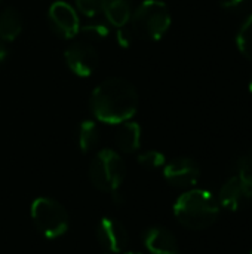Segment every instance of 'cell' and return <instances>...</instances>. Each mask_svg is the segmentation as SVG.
I'll use <instances>...</instances> for the list:
<instances>
[{
  "label": "cell",
  "instance_id": "cell-1",
  "mask_svg": "<svg viewBox=\"0 0 252 254\" xmlns=\"http://www.w3.org/2000/svg\"><path fill=\"white\" fill-rule=\"evenodd\" d=\"M92 115L110 125H120L134 118L138 109V92L135 86L120 77H111L100 83L91 95Z\"/></svg>",
  "mask_w": 252,
  "mask_h": 254
},
{
  "label": "cell",
  "instance_id": "cell-2",
  "mask_svg": "<svg viewBox=\"0 0 252 254\" xmlns=\"http://www.w3.org/2000/svg\"><path fill=\"white\" fill-rule=\"evenodd\" d=\"M177 220L187 229L202 231L215 223L220 208L214 196L202 189L184 192L174 204Z\"/></svg>",
  "mask_w": 252,
  "mask_h": 254
},
{
  "label": "cell",
  "instance_id": "cell-3",
  "mask_svg": "<svg viewBox=\"0 0 252 254\" xmlns=\"http://www.w3.org/2000/svg\"><path fill=\"white\" fill-rule=\"evenodd\" d=\"M131 30L135 37L160 40L171 27V13L160 0H144L131 16Z\"/></svg>",
  "mask_w": 252,
  "mask_h": 254
},
{
  "label": "cell",
  "instance_id": "cell-4",
  "mask_svg": "<svg viewBox=\"0 0 252 254\" xmlns=\"http://www.w3.org/2000/svg\"><path fill=\"white\" fill-rule=\"evenodd\" d=\"M126 167L122 156L111 150H100L89 165V180L101 192L116 195L125 180Z\"/></svg>",
  "mask_w": 252,
  "mask_h": 254
},
{
  "label": "cell",
  "instance_id": "cell-5",
  "mask_svg": "<svg viewBox=\"0 0 252 254\" xmlns=\"http://www.w3.org/2000/svg\"><path fill=\"white\" fill-rule=\"evenodd\" d=\"M36 229L48 240L62 237L70 226V217L62 204L50 198H37L30 208Z\"/></svg>",
  "mask_w": 252,
  "mask_h": 254
},
{
  "label": "cell",
  "instance_id": "cell-6",
  "mask_svg": "<svg viewBox=\"0 0 252 254\" xmlns=\"http://www.w3.org/2000/svg\"><path fill=\"white\" fill-rule=\"evenodd\" d=\"M64 57L68 68L80 77L91 76L98 65V52L91 43L83 40L73 42L71 45H68L64 52Z\"/></svg>",
  "mask_w": 252,
  "mask_h": 254
},
{
  "label": "cell",
  "instance_id": "cell-7",
  "mask_svg": "<svg viewBox=\"0 0 252 254\" xmlns=\"http://www.w3.org/2000/svg\"><path fill=\"white\" fill-rule=\"evenodd\" d=\"M220 202L232 211L241 208L242 204L252 202V176L239 173L229 179L220 190Z\"/></svg>",
  "mask_w": 252,
  "mask_h": 254
},
{
  "label": "cell",
  "instance_id": "cell-8",
  "mask_svg": "<svg viewBox=\"0 0 252 254\" xmlns=\"http://www.w3.org/2000/svg\"><path fill=\"white\" fill-rule=\"evenodd\" d=\"M49 22L50 27L59 36L71 39L80 33V19L71 4L67 1H55L49 7Z\"/></svg>",
  "mask_w": 252,
  "mask_h": 254
},
{
  "label": "cell",
  "instance_id": "cell-9",
  "mask_svg": "<svg viewBox=\"0 0 252 254\" xmlns=\"http://www.w3.org/2000/svg\"><path fill=\"white\" fill-rule=\"evenodd\" d=\"M201 176L199 165L190 159V158H177L165 165L163 168V177L165 180L180 189L192 188L198 183Z\"/></svg>",
  "mask_w": 252,
  "mask_h": 254
},
{
  "label": "cell",
  "instance_id": "cell-10",
  "mask_svg": "<svg viewBox=\"0 0 252 254\" xmlns=\"http://www.w3.org/2000/svg\"><path fill=\"white\" fill-rule=\"evenodd\" d=\"M97 240L110 253H122L129 243L126 228L116 219L102 217L97 225Z\"/></svg>",
  "mask_w": 252,
  "mask_h": 254
},
{
  "label": "cell",
  "instance_id": "cell-11",
  "mask_svg": "<svg viewBox=\"0 0 252 254\" xmlns=\"http://www.w3.org/2000/svg\"><path fill=\"white\" fill-rule=\"evenodd\" d=\"M143 240L150 254H183L178 249L177 238L165 228L154 226L147 229Z\"/></svg>",
  "mask_w": 252,
  "mask_h": 254
},
{
  "label": "cell",
  "instance_id": "cell-12",
  "mask_svg": "<svg viewBox=\"0 0 252 254\" xmlns=\"http://www.w3.org/2000/svg\"><path fill=\"white\" fill-rule=\"evenodd\" d=\"M116 146L123 153L137 152L141 146V128L137 122L126 121L120 124L114 135Z\"/></svg>",
  "mask_w": 252,
  "mask_h": 254
},
{
  "label": "cell",
  "instance_id": "cell-13",
  "mask_svg": "<svg viewBox=\"0 0 252 254\" xmlns=\"http://www.w3.org/2000/svg\"><path fill=\"white\" fill-rule=\"evenodd\" d=\"M107 21L120 28L129 24L132 16V1L131 0H107L104 10Z\"/></svg>",
  "mask_w": 252,
  "mask_h": 254
},
{
  "label": "cell",
  "instance_id": "cell-14",
  "mask_svg": "<svg viewBox=\"0 0 252 254\" xmlns=\"http://www.w3.org/2000/svg\"><path fill=\"white\" fill-rule=\"evenodd\" d=\"M22 31V16L13 9L7 7L0 13V39L3 42L15 40Z\"/></svg>",
  "mask_w": 252,
  "mask_h": 254
},
{
  "label": "cell",
  "instance_id": "cell-15",
  "mask_svg": "<svg viewBox=\"0 0 252 254\" xmlns=\"http://www.w3.org/2000/svg\"><path fill=\"white\" fill-rule=\"evenodd\" d=\"M98 140H100V131H98L97 124L91 119L83 121L77 132V144H79L80 152L83 153L91 152L98 144Z\"/></svg>",
  "mask_w": 252,
  "mask_h": 254
},
{
  "label": "cell",
  "instance_id": "cell-16",
  "mask_svg": "<svg viewBox=\"0 0 252 254\" xmlns=\"http://www.w3.org/2000/svg\"><path fill=\"white\" fill-rule=\"evenodd\" d=\"M236 45L242 57L252 61V15L242 22L236 36Z\"/></svg>",
  "mask_w": 252,
  "mask_h": 254
},
{
  "label": "cell",
  "instance_id": "cell-17",
  "mask_svg": "<svg viewBox=\"0 0 252 254\" xmlns=\"http://www.w3.org/2000/svg\"><path fill=\"white\" fill-rule=\"evenodd\" d=\"M165 162H166L165 155L157 150H147L138 156V164L147 170H157L163 167Z\"/></svg>",
  "mask_w": 252,
  "mask_h": 254
},
{
  "label": "cell",
  "instance_id": "cell-18",
  "mask_svg": "<svg viewBox=\"0 0 252 254\" xmlns=\"http://www.w3.org/2000/svg\"><path fill=\"white\" fill-rule=\"evenodd\" d=\"M80 31L83 34H86L91 39H105L110 34V27L108 24L102 22V21H97V22H89L83 27H80Z\"/></svg>",
  "mask_w": 252,
  "mask_h": 254
},
{
  "label": "cell",
  "instance_id": "cell-19",
  "mask_svg": "<svg viewBox=\"0 0 252 254\" xmlns=\"http://www.w3.org/2000/svg\"><path fill=\"white\" fill-rule=\"evenodd\" d=\"M107 0H76L77 9L85 15V16H95L100 12L104 10Z\"/></svg>",
  "mask_w": 252,
  "mask_h": 254
},
{
  "label": "cell",
  "instance_id": "cell-20",
  "mask_svg": "<svg viewBox=\"0 0 252 254\" xmlns=\"http://www.w3.org/2000/svg\"><path fill=\"white\" fill-rule=\"evenodd\" d=\"M116 40H117V43H119L122 48H125V49L129 48V46L134 43V40H135V36H134L131 27H128V25L120 27V28L117 30V33H116Z\"/></svg>",
  "mask_w": 252,
  "mask_h": 254
},
{
  "label": "cell",
  "instance_id": "cell-21",
  "mask_svg": "<svg viewBox=\"0 0 252 254\" xmlns=\"http://www.w3.org/2000/svg\"><path fill=\"white\" fill-rule=\"evenodd\" d=\"M238 171L241 174H248L252 176V149H250L248 152H245L239 159H238Z\"/></svg>",
  "mask_w": 252,
  "mask_h": 254
},
{
  "label": "cell",
  "instance_id": "cell-22",
  "mask_svg": "<svg viewBox=\"0 0 252 254\" xmlns=\"http://www.w3.org/2000/svg\"><path fill=\"white\" fill-rule=\"evenodd\" d=\"M244 1H247V0H220V4H221L224 9H235V7H238L239 4H242Z\"/></svg>",
  "mask_w": 252,
  "mask_h": 254
},
{
  "label": "cell",
  "instance_id": "cell-23",
  "mask_svg": "<svg viewBox=\"0 0 252 254\" xmlns=\"http://www.w3.org/2000/svg\"><path fill=\"white\" fill-rule=\"evenodd\" d=\"M6 57H7V49H6V45H4V42L0 39V65L4 63Z\"/></svg>",
  "mask_w": 252,
  "mask_h": 254
},
{
  "label": "cell",
  "instance_id": "cell-24",
  "mask_svg": "<svg viewBox=\"0 0 252 254\" xmlns=\"http://www.w3.org/2000/svg\"><path fill=\"white\" fill-rule=\"evenodd\" d=\"M250 91H251V94H252V77H251V80H250Z\"/></svg>",
  "mask_w": 252,
  "mask_h": 254
},
{
  "label": "cell",
  "instance_id": "cell-25",
  "mask_svg": "<svg viewBox=\"0 0 252 254\" xmlns=\"http://www.w3.org/2000/svg\"><path fill=\"white\" fill-rule=\"evenodd\" d=\"M125 254H143V253H138V252H129V253H125Z\"/></svg>",
  "mask_w": 252,
  "mask_h": 254
},
{
  "label": "cell",
  "instance_id": "cell-26",
  "mask_svg": "<svg viewBox=\"0 0 252 254\" xmlns=\"http://www.w3.org/2000/svg\"><path fill=\"white\" fill-rule=\"evenodd\" d=\"M1 1H3V0H0V4H1Z\"/></svg>",
  "mask_w": 252,
  "mask_h": 254
},
{
  "label": "cell",
  "instance_id": "cell-27",
  "mask_svg": "<svg viewBox=\"0 0 252 254\" xmlns=\"http://www.w3.org/2000/svg\"><path fill=\"white\" fill-rule=\"evenodd\" d=\"M102 254H108V253H102Z\"/></svg>",
  "mask_w": 252,
  "mask_h": 254
},
{
  "label": "cell",
  "instance_id": "cell-28",
  "mask_svg": "<svg viewBox=\"0 0 252 254\" xmlns=\"http://www.w3.org/2000/svg\"><path fill=\"white\" fill-rule=\"evenodd\" d=\"M250 254H252V252H251V253H250Z\"/></svg>",
  "mask_w": 252,
  "mask_h": 254
}]
</instances>
